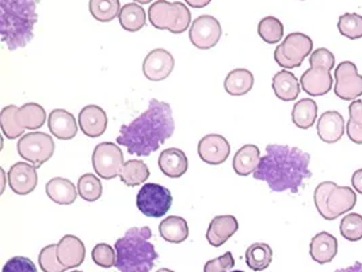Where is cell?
Segmentation results:
<instances>
[{
    "label": "cell",
    "mask_w": 362,
    "mask_h": 272,
    "mask_svg": "<svg viewBox=\"0 0 362 272\" xmlns=\"http://www.w3.org/2000/svg\"><path fill=\"white\" fill-rule=\"evenodd\" d=\"M175 130L171 106L167 102L151 100L148 109L131 124H125L117 136V143L127 147L128 153L148 157L158 152Z\"/></svg>",
    "instance_id": "obj_1"
},
{
    "label": "cell",
    "mask_w": 362,
    "mask_h": 272,
    "mask_svg": "<svg viewBox=\"0 0 362 272\" xmlns=\"http://www.w3.org/2000/svg\"><path fill=\"white\" fill-rule=\"evenodd\" d=\"M311 155L297 147L267 144L264 157L254 171V178L267 183L273 192L297 193L313 177Z\"/></svg>",
    "instance_id": "obj_2"
},
{
    "label": "cell",
    "mask_w": 362,
    "mask_h": 272,
    "mask_svg": "<svg viewBox=\"0 0 362 272\" xmlns=\"http://www.w3.org/2000/svg\"><path fill=\"white\" fill-rule=\"evenodd\" d=\"M38 0H0V34L10 51L25 48L34 37Z\"/></svg>",
    "instance_id": "obj_3"
},
{
    "label": "cell",
    "mask_w": 362,
    "mask_h": 272,
    "mask_svg": "<svg viewBox=\"0 0 362 272\" xmlns=\"http://www.w3.org/2000/svg\"><path fill=\"white\" fill-rule=\"evenodd\" d=\"M152 232L148 226L132 227L115 242V267L121 272H151L159 259L151 242Z\"/></svg>",
    "instance_id": "obj_4"
},
{
    "label": "cell",
    "mask_w": 362,
    "mask_h": 272,
    "mask_svg": "<svg viewBox=\"0 0 362 272\" xmlns=\"http://www.w3.org/2000/svg\"><path fill=\"white\" fill-rule=\"evenodd\" d=\"M313 202L317 212L326 221H334L354 208L357 195L350 187H341L334 181H323L315 189Z\"/></svg>",
    "instance_id": "obj_5"
},
{
    "label": "cell",
    "mask_w": 362,
    "mask_h": 272,
    "mask_svg": "<svg viewBox=\"0 0 362 272\" xmlns=\"http://www.w3.org/2000/svg\"><path fill=\"white\" fill-rule=\"evenodd\" d=\"M47 121L45 109L35 102H28L22 106L8 105L0 113L1 132L7 139L23 136L26 130H38Z\"/></svg>",
    "instance_id": "obj_6"
},
{
    "label": "cell",
    "mask_w": 362,
    "mask_h": 272,
    "mask_svg": "<svg viewBox=\"0 0 362 272\" xmlns=\"http://www.w3.org/2000/svg\"><path fill=\"white\" fill-rule=\"evenodd\" d=\"M310 64L311 67L303 74L300 79L303 90L313 97L327 94L334 82L329 71L335 66V56L326 48H319L311 53Z\"/></svg>",
    "instance_id": "obj_7"
},
{
    "label": "cell",
    "mask_w": 362,
    "mask_h": 272,
    "mask_svg": "<svg viewBox=\"0 0 362 272\" xmlns=\"http://www.w3.org/2000/svg\"><path fill=\"white\" fill-rule=\"evenodd\" d=\"M148 18L151 25L159 30H168L173 34H181L189 29L192 14L187 6L181 1L170 3L158 0L149 6Z\"/></svg>",
    "instance_id": "obj_8"
},
{
    "label": "cell",
    "mask_w": 362,
    "mask_h": 272,
    "mask_svg": "<svg viewBox=\"0 0 362 272\" xmlns=\"http://www.w3.org/2000/svg\"><path fill=\"white\" fill-rule=\"evenodd\" d=\"M313 48L311 37L304 33H291L276 48L274 60L280 67L293 69L303 64L304 59L311 55Z\"/></svg>",
    "instance_id": "obj_9"
},
{
    "label": "cell",
    "mask_w": 362,
    "mask_h": 272,
    "mask_svg": "<svg viewBox=\"0 0 362 272\" xmlns=\"http://www.w3.org/2000/svg\"><path fill=\"white\" fill-rule=\"evenodd\" d=\"M54 147L53 137L44 132L21 136L17 146L18 154L37 168L49 161L54 154Z\"/></svg>",
    "instance_id": "obj_10"
},
{
    "label": "cell",
    "mask_w": 362,
    "mask_h": 272,
    "mask_svg": "<svg viewBox=\"0 0 362 272\" xmlns=\"http://www.w3.org/2000/svg\"><path fill=\"white\" fill-rule=\"evenodd\" d=\"M137 208L149 218H162L171 208V192L159 184H146L137 193Z\"/></svg>",
    "instance_id": "obj_11"
},
{
    "label": "cell",
    "mask_w": 362,
    "mask_h": 272,
    "mask_svg": "<svg viewBox=\"0 0 362 272\" xmlns=\"http://www.w3.org/2000/svg\"><path fill=\"white\" fill-rule=\"evenodd\" d=\"M124 154L121 147L115 143H99L93 153V166L98 177L103 180H113L118 177L124 168Z\"/></svg>",
    "instance_id": "obj_12"
},
{
    "label": "cell",
    "mask_w": 362,
    "mask_h": 272,
    "mask_svg": "<svg viewBox=\"0 0 362 272\" xmlns=\"http://www.w3.org/2000/svg\"><path fill=\"white\" fill-rule=\"evenodd\" d=\"M334 93L344 101H354L362 96V75L351 62H342L335 68Z\"/></svg>",
    "instance_id": "obj_13"
},
{
    "label": "cell",
    "mask_w": 362,
    "mask_h": 272,
    "mask_svg": "<svg viewBox=\"0 0 362 272\" xmlns=\"http://www.w3.org/2000/svg\"><path fill=\"white\" fill-rule=\"evenodd\" d=\"M221 25L212 16H199L190 26L189 37L197 50H212L221 38Z\"/></svg>",
    "instance_id": "obj_14"
},
{
    "label": "cell",
    "mask_w": 362,
    "mask_h": 272,
    "mask_svg": "<svg viewBox=\"0 0 362 272\" xmlns=\"http://www.w3.org/2000/svg\"><path fill=\"white\" fill-rule=\"evenodd\" d=\"M175 66L174 56L165 50L158 48L149 52L143 63V72L152 82H162L170 76Z\"/></svg>",
    "instance_id": "obj_15"
},
{
    "label": "cell",
    "mask_w": 362,
    "mask_h": 272,
    "mask_svg": "<svg viewBox=\"0 0 362 272\" xmlns=\"http://www.w3.org/2000/svg\"><path fill=\"white\" fill-rule=\"evenodd\" d=\"M230 144L224 136L211 134L204 136L198 143L199 158L209 165H221L230 157Z\"/></svg>",
    "instance_id": "obj_16"
},
{
    "label": "cell",
    "mask_w": 362,
    "mask_h": 272,
    "mask_svg": "<svg viewBox=\"0 0 362 272\" xmlns=\"http://www.w3.org/2000/svg\"><path fill=\"white\" fill-rule=\"evenodd\" d=\"M8 184L14 193L17 195H29L33 192L38 184V174L37 166L26 164V162H17L8 170Z\"/></svg>",
    "instance_id": "obj_17"
},
{
    "label": "cell",
    "mask_w": 362,
    "mask_h": 272,
    "mask_svg": "<svg viewBox=\"0 0 362 272\" xmlns=\"http://www.w3.org/2000/svg\"><path fill=\"white\" fill-rule=\"evenodd\" d=\"M84 257L86 246L81 238L68 234L62 238L57 244V259L66 270L81 267L84 261Z\"/></svg>",
    "instance_id": "obj_18"
},
{
    "label": "cell",
    "mask_w": 362,
    "mask_h": 272,
    "mask_svg": "<svg viewBox=\"0 0 362 272\" xmlns=\"http://www.w3.org/2000/svg\"><path fill=\"white\" fill-rule=\"evenodd\" d=\"M79 125L84 135L98 137L107 128V115L98 105H87L79 113Z\"/></svg>",
    "instance_id": "obj_19"
},
{
    "label": "cell",
    "mask_w": 362,
    "mask_h": 272,
    "mask_svg": "<svg viewBox=\"0 0 362 272\" xmlns=\"http://www.w3.org/2000/svg\"><path fill=\"white\" fill-rule=\"evenodd\" d=\"M345 120L337 110L325 112L317 120V135L326 143H337L345 134Z\"/></svg>",
    "instance_id": "obj_20"
},
{
    "label": "cell",
    "mask_w": 362,
    "mask_h": 272,
    "mask_svg": "<svg viewBox=\"0 0 362 272\" xmlns=\"http://www.w3.org/2000/svg\"><path fill=\"white\" fill-rule=\"evenodd\" d=\"M239 229V223L233 215H218L211 222L208 232H206V239L209 245L214 248H218L224 245Z\"/></svg>",
    "instance_id": "obj_21"
},
{
    "label": "cell",
    "mask_w": 362,
    "mask_h": 272,
    "mask_svg": "<svg viewBox=\"0 0 362 272\" xmlns=\"http://www.w3.org/2000/svg\"><path fill=\"white\" fill-rule=\"evenodd\" d=\"M48 127L52 135L62 140H71L78 134L76 119L66 109L52 110L48 119Z\"/></svg>",
    "instance_id": "obj_22"
},
{
    "label": "cell",
    "mask_w": 362,
    "mask_h": 272,
    "mask_svg": "<svg viewBox=\"0 0 362 272\" xmlns=\"http://www.w3.org/2000/svg\"><path fill=\"white\" fill-rule=\"evenodd\" d=\"M338 254V239L329 234V232H322L311 239L310 255L313 261L319 264H327L334 260Z\"/></svg>",
    "instance_id": "obj_23"
},
{
    "label": "cell",
    "mask_w": 362,
    "mask_h": 272,
    "mask_svg": "<svg viewBox=\"0 0 362 272\" xmlns=\"http://www.w3.org/2000/svg\"><path fill=\"white\" fill-rule=\"evenodd\" d=\"M159 168L170 178H180L189 168V159L180 149H167L159 157Z\"/></svg>",
    "instance_id": "obj_24"
},
{
    "label": "cell",
    "mask_w": 362,
    "mask_h": 272,
    "mask_svg": "<svg viewBox=\"0 0 362 272\" xmlns=\"http://www.w3.org/2000/svg\"><path fill=\"white\" fill-rule=\"evenodd\" d=\"M273 90L282 101H295L300 94V82L291 71H280L273 76Z\"/></svg>",
    "instance_id": "obj_25"
},
{
    "label": "cell",
    "mask_w": 362,
    "mask_h": 272,
    "mask_svg": "<svg viewBox=\"0 0 362 272\" xmlns=\"http://www.w3.org/2000/svg\"><path fill=\"white\" fill-rule=\"evenodd\" d=\"M47 195L49 196L50 200L57 204L68 205L72 204L76 200L78 191L72 181L63 177H54L47 183Z\"/></svg>",
    "instance_id": "obj_26"
},
{
    "label": "cell",
    "mask_w": 362,
    "mask_h": 272,
    "mask_svg": "<svg viewBox=\"0 0 362 272\" xmlns=\"http://www.w3.org/2000/svg\"><path fill=\"white\" fill-rule=\"evenodd\" d=\"M259 161V147H257L255 144H245L233 157V170L239 176H248L257 170Z\"/></svg>",
    "instance_id": "obj_27"
},
{
    "label": "cell",
    "mask_w": 362,
    "mask_h": 272,
    "mask_svg": "<svg viewBox=\"0 0 362 272\" xmlns=\"http://www.w3.org/2000/svg\"><path fill=\"white\" fill-rule=\"evenodd\" d=\"M254 86V75L246 68L230 71L224 81V89L230 96H245Z\"/></svg>",
    "instance_id": "obj_28"
},
{
    "label": "cell",
    "mask_w": 362,
    "mask_h": 272,
    "mask_svg": "<svg viewBox=\"0 0 362 272\" xmlns=\"http://www.w3.org/2000/svg\"><path fill=\"white\" fill-rule=\"evenodd\" d=\"M159 233L167 242L181 244L189 237V225L182 217H167L159 225Z\"/></svg>",
    "instance_id": "obj_29"
},
{
    "label": "cell",
    "mask_w": 362,
    "mask_h": 272,
    "mask_svg": "<svg viewBox=\"0 0 362 272\" xmlns=\"http://www.w3.org/2000/svg\"><path fill=\"white\" fill-rule=\"evenodd\" d=\"M118 19L127 32H139L146 26L147 16L143 6L137 3H128L122 6Z\"/></svg>",
    "instance_id": "obj_30"
},
{
    "label": "cell",
    "mask_w": 362,
    "mask_h": 272,
    "mask_svg": "<svg viewBox=\"0 0 362 272\" xmlns=\"http://www.w3.org/2000/svg\"><path fill=\"white\" fill-rule=\"evenodd\" d=\"M273 260V251L264 242H255L246 251V263L252 271H264Z\"/></svg>",
    "instance_id": "obj_31"
},
{
    "label": "cell",
    "mask_w": 362,
    "mask_h": 272,
    "mask_svg": "<svg viewBox=\"0 0 362 272\" xmlns=\"http://www.w3.org/2000/svg\"><path fill=\"white\" fill-rule=\"evenodd\" d=\"M317 118V103L311 98H304L295 103L292 110V121L301 130L311 128Z\"/></svg>",
    "instance_id": "obj_32"
},
{
    "label": "cell",
    "mask_w": 362,
    "mask_h": 272,
    "mask_svg": "<svg viewBox=\"0 0 362 272\" xmlns=\"http://www.w3.org/2000/svg\"><path fill=\"white\" fill-rule=\"evenodd\" d=\"M119 177L121 181L128 187L141 186L149 178L148 166L140 159H131L124 164Z\"/></svg>",
    "instance_id": "obj_33"
},
{
    "label": "cell",
    "mask_w": 362,
    "mask_h": 272,
    "mask_svg": "<svg viewBox=\"0 0 362 272\" xmlns=\"http://www.w3.org/2000/svg\"><path fill=\"white\" fill-rule=\"evenodd\" d=\"M88 8L99 22H110L119 16L122 7L119 0H90Z\"/></svg>",
    "instance_id": "obj_34"
},
{
    "label": "cell",
    "mask_w": 362,
    "mask_h": 272,
    "mask_svg": "<svg viewBox=\"0 0 362 272\" xmlns=\"http://www.w3.org/2000/svg\"><path fill=\"white\" fill-rule=\"evenodd\" d=\"M346 132L351 142L362 144V101L354 100L349 106V121Z\"/></svg>",
    "instance_id": "obj_35"
},
{
    "label": "cell",
    "mask_w": 362,
    "mask_h": 272,
    "mask_svg": "<svg viewBox=\"0 0 362 272\" xmlns=\"http://www.w3.org/2000/svg\"><path fill=\"white\" fill-rule=\"evenodd\" d=\"M258 34L267 44H277L284 38V25L279 18L264 17L258 25Z\"/></svg>",
    "instance_id": "obj_36"
},
{
    "label": "cell",
    "mask_w": 362,
    "mask_h": 272,
    "mask_svg": "<svg viewBox=\"0 0 362 272\" xmlns=\"http://www.w3.org/2000/svg\"><path fill=\"white\" fill-rule=\"evenodd\" d=\"M78 193L86 202H97L102 196V183L95 174H83L78 181Z\"/></svg>",
    "instance_id": "obj_37"
},
{
    "label": "cell",
    "mask_w": 362,
    "mask_h": 272,
    "mask_svg": "<svg viewBox=\"0 0 362 272\" xmlns=\"http://www.w3.org/2000/svg\"><path fill=\"white\" fill-rule=\"evenodd\" d=\"M338 30L346 38H362V17L354 13H346L338 21Z\"/></svg>",
    "instance_id": "obj_38"
},
{
    "label": "cell",
    "mask_w": 362,
    "mask_h": 272,
    "mask_svg": "<svg viewBox=\"0 0 362 272\" xmlns=\"http://www.w3.org/2000/svg\"><path fill=\"white\" fill-rule=\"evenodd\" d=\"M342 237L347 241L357 242L362 238V215L357 212H350L341 221L339 226Z\"/></svg>",
    "instance_id": "obj_39"
},
{
    "label": "cell",
    "mask_w": 362,
    "mask_h": 272,
    "mask_svg": "<svg viewBox=\"0 0 362 272\" xmlns=\"http://www.w3.org/2000/svg\"><path fill=\"white\" fill-rule=\"evenodd\" d=\"M38 263L44 272H64L66 270L57 259V245L45 246L40 252Z\"/></svg>",
    "instance_id": "obj_40"
},
{
    "label": "cell",
    "mask_w": 362,
    "mask_h": 272,
    "mask_svg": "<svg viewBox=\"0 0 362 272\" xmlns=\"http://www.w3.org/2000/svg\"><path fill=\"white\" fill-rule=\"evenodd\" d=\"M91 256H93L94 263L99 266V267H102V268H112V267H115V263H117L115 249H113L107 244H98V245H95Z\"/></svg>",
    "instance_id": "obj_41"
},
{
    "label": "cell",
    "mask_w": 362,
    "mask_h": 272,
    "mask_svg": "<svg viewBox=\"0 0 362 272\" xmlns=\"http://www.w3.org/2000/svg\"><path fill=\"white\" fill-rule=\"evenodd\" d=\"M1 272H37V267L30 259L23 256H16L4 264Z\"/></svg>",
    "instance_id": "obj_42"
},
{
    "label": "cell",
    "mask_w": 362,
    "mask_h": 272,
    "mask_svg": "<svg viewBox=\"0 0 362 272\" xmlns=\"http://www.w3.org/2000/svg\"><path fill=\"white\" fill-rule=\"evenodd\" d=\"M233 267H235V259L230 252H227L217 259L209 260L204 267V272H227Z\"/></svg>",
    "instance_id": "obj_43"
},
{
    "label": "cell",
    "mask_w": 362,
    "mask_h": 272,
    "mask_svg": "<svg viewBox=\"0 0 362 272\" xmlns=\"http://www.w3.org/2000/svg\"><path fill=\"white\" fill-rule=\"evenodd\" d=\"M351 186L356 192L362 195V169L356 170L351 177Z\"/></svg>",
    "instance_id": "obj_44"
},
{
    "label": "cell",
    "mask_w": 362,
    "mask_h": 272,
    "mask_svg": "<svg viewBox=\"0 0 362 272\" xmlns=\"http://www.w3.org/2000/svg\"><path fill=\"white\" fill-rule=\"evenodd\" d=\"M212 0H185V3L193 8H204L206 7Z\"/></svg>",
    "instance_id": "obj_45"
},
{
    "label": "cell",
    "mask_w": 362,
    "mask_h": 272,
    "mask_svg": "<svg viewBox=\"0 0 362 272\" xmlns=\"http://www.w3.org/2000/svg\"><path fill=\"white\" fill-rule=\"evenodd\" d=\"M335 272H362V263L356 261L353 266L346 267V268H341V270H337Z\"/></svg>",
    "instance_id": "obj_46"
},
{
    "label": "cell",
    "mask_w": 362,
    "mask_h": 272,
    "mask_svg": "<svg viewBox=\"0 0 362 272\" xmlns=\"http://www.w3.org/2000/svg\"><path fill=\"white\" fill-rule=\"evenodd\" d=\"M134 1L139 4H149L152 0H134Z\"/></svg>",
    "instance_id": "obj_47"
},
{
    "label": "cell",
    "mask_w": 362,
    "mask_h": 272,
    "mask_svg": "<svg viewBox=\"0 0 362 272\" xmlns=\"http://www.w3.org/2000/svg\"><path fill=\"white\" fill-rule=\"evenodd\" d=\"M156 272H175L173 271V270H168V268H160V270H158Z\"/></svg>",
    "instance_id": "obj_48"
},
{
    "label": "cell",
    "mask_w": 362,
    "mask_h": 272,
    "mask_svg": "<svg viewBox=\"0 0 362 272\" xmlns=\"http://www.w3.org/2000/svg\"><path fill=\"white\" fill-rule=\"evenodd\" d=\"M230 272H245V271H230Z\"/></svg>",
    "instance_id": "obj_49"
},
{
    "label": "cell",
    "mask_w": 362,
    "mask_h": 272,
    "mask_svg": "<svg viewBox=\"0 0 362 272\" xmlns=\"http://www.w3.org/2000/svg\"><path fill=\"white\" fill-rule=\"evenodd\" d=\"M72 272H83V271H72Z\"/></svg>",
    "instance_id": "obj_50"
}]
</instances>
